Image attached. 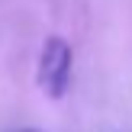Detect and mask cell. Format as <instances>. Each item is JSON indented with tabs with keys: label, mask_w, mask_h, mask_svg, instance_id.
Listing matches in <instances>:
<instances>
[{
	"label": "cell",
	"mask_w": 132,
	"mask_h": 132,
	"mask_svg": "<svg viewBox=\"0 0 132 132\" xmlns=\"http://www.w3.org/2000/svg\"><path fill=\"white\" fill-rule=\"evenodd\" d=\"M71 71H74V52H71V45L61 36L45 39L42 55H39V87L52 100H58L71 87Z\"/></svg>",
	"instance_id": "6da1fadb"
},
{
	"label": "cell",
	"mask_w": 132,
	"mask_h": 132,
	"mask_svg": "<svg viewBox=\"0 0 132 132\" xmlns=\"http://www.w3.org/2000/svg\"><path fill=\"white\" fill-rule=\"evenodd\" d=\"M23 132H36V129H23Z\"/></svg>",
	"instance_id": "7a4b0ae2"
}]
</instances>
